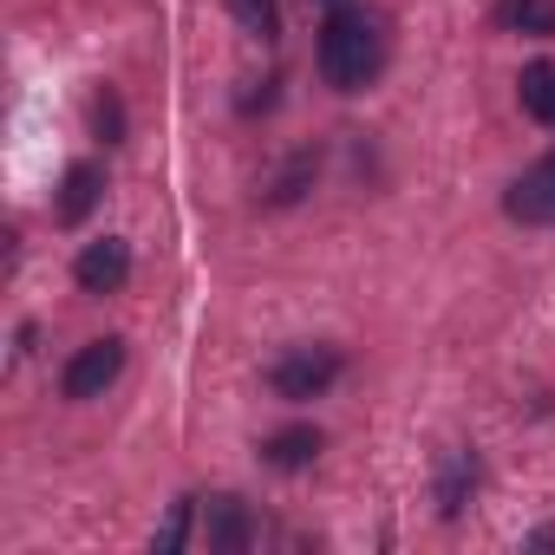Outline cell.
<instances>
[{
  "instance_id": "1",
  "label": "cell",
  "mask_w": 555,
  "mask_h": 555,
  "mask_svg": "<svg viewBox=\"0 0 555 555\" xmlns=\"http://www.w3.org/2000/svg\"><path fill=\"white\" fill-rule=\"evenodd\" d=\"M386 53H392V34L373 8H334L321 21V40H314V66L334 92H366L379 73H386Z\"/></svg>"
},
{
  "instance_id": "2",
  "label": "cell",
  "mask_w": 555,
  "mask_h": 555,
  "mask_svg": "<svg viewBox=\"0 0 555 555\" xmlns=\"http://www.w3.org/2000/svg\"><path fill=\"white\" fill-rule=\"evenodd\" d=\"M340 366H347L340 347H321V340H314V347H288L282 360L268 366V392H274V399H288V405L321 399V392L340 379Z\"/></svg>"
},
{
  "instance_id": "3",
  "label": "cell",
  "mask_w": 555,
  "mask_h": 555,
  "mask_svg": "<svg viewBox=\"0 0 555 555\" xmlns=\"http://www.w3.org/2000/svg\"><path fill=\"white\" fill-rule=\"evenodd\" d=\"M125 373V340L118 334H105V340H86L73 360H66V373H60V392L73 399V405H86V399H105V386Z\"/></svg>"
},
{
  "instance_id": "4",
  "label": "cell",
  "mask_w": 555,
  "mask_h": 555,
  "mask_svg": "<svg viewBox=\"0 0 555 555\" xmlns=\"http://www.w3.org/2000/svg\"><path fill=\"white\" fill-rule=\"evenodd\" d=\"M73 282H79L86 295H118V288L131 282V242H118V235L86 242L79 261H73Z\"/></svg>"
},
{
  "instance_id": "5",
  "label": "cell",
  "mask_w": 555,
  "mask_h": 555,
  "mask_svg": "<svg viewBox=\"0 0 555 555\" xmlns=\"http://www.w3.org/2000/svg\"><path fill=\"white\" fill-rule=\"evenodd\" d=\"M503 209H509V222H555V151L509 183Z\"/></svg>"
},
{
  "instance_id": "6",
  "label": "cell",
  "mask_w": 555,
  "mask_h": 555,
  "mask_svg": "<svg viewBox=\"0 0 555 555\" xmlns=\"http://www.w3.org/2000/svg\"><path fill=\"white\" fill-rule=\"evenodd\" d=\"M203 535H209V548L216 555H242V548H255V516H248V503L242 496H209V522H203Z\"/></svg>"
},
{
  "instance_id": "7",
  "label": "cell",
  "mask_w": 555,
  "mask_h": 555,
  "mask_svg": "<svg viewBox=\"0 0 555 555\" xmlns=\"http://www.w3.org/2000/svg\"><path fill=\"white\" fill-rule=\"evenodd\" d=\"M99 196H105V170L99 164H73L66 177H60V196H53V216L66 222V229H79L92 209H99Z\"/></svg>"
},
{
  "instance_id": "8",
  "label": "cell",
  "mask_w": 555,
  "mask_h": 555,
  "mask_svg": "<svg viewBox=\"0 0 555 555\" xmlns=\"http://www.w3.org/2000/svg\"><path fill=\"white\" fill-rule=\"evenodd\" d=\"M321 425H282L274 438H261V464L268 470H308L314 457H321Z\"/></svg>"
},
{
  "instance_id": "9",
  "label": "cell",
  "mask_w": 555,
  "mask_h": 555,
  "mask_svg": "<svg viewBox=\"0 0 555 555\" xmlns=\"http://www.w3.org/2000/svg\"><path fill=\"white\" fill-rule=\"evenodd\" d=\"M490 21L503 34H535V40H555V0H496Z\"/></svg>"
},
{
  "instance_id": "10",
  "label": "cell",
  "mask_w": 555,
  "mask_h": 555,
  "mask_svg": "<svg viewBox=\"0 0 555 555\" xmlns=\"http://www.w3.org/2000/svg\"><path fill=\"white\" fill-rule=\"evenodd\" d=\"M470 490H477V457L470 451H451L444 470H438V516H464Z\"/></svg>"
},
{
  "instance_id": "11",
  "label": "cell",
  "mask_w": 555,
  "mask_h": 555,
  "mask_svg": "<svg viewBox=\"0 0 555 555\" xmlns=\"http://www.w3.org/2000/svg\"><path fill=\"white\" fill-rule=\"evenodd\" d=\"M516 99H522V112H529L535 125H555V66H548V60L522 66V79H516Z\"/></svg>"
},
{
  "instance_id": "12",
  "label": "cell",
  "mask_w": 555,
  "mask_h": 555,
  "mask_svg": "<svg viewBox=\"0 0 555 555\" xmlns=\"http://www.w3.org/2000/svg\"><path fill=\"white\" fill-rule=\"evenodd\" d=\"M196 503H203V496H177V503H170V516H164V529L151 535V548H157V555H177V548L190 542V522H196Z\"/></svg>"
},
{
  "instance_id": "13",
  "label": "cell",
  "mask_w": 555,
  "mask_h": 555,
  "mask_svg": "<svg viewBox=\"0 0 555 555\" xmlns=\"http://www.w3.org/2000/svg\"><path fill=\"white\" fill-rule=\"evenodd\" d=\"M92 131H99V144H125V99L112 86L92 92Z\"/></svg>"
},
{
  "instance_id": "14",
  "label": "cell",
  "mask_w": 555,
  "mask_h": 555,
  "mask_svg": "<svg viewBox=\"0 0 555 555\" xmlns=\"http://www.w3.org/2000/svg\"><path fill=\"white\" fill-rule=\"evenodd\" d=\"M229 8L255 40H282V8H274V0H229Z\"/></svg>"
},
{
  "instance_id": "15",
  "label": "cell",
  "mask_w": 555,
  "mask_h": 555,
  "mask_svg": "<svg viewBox=\"0 0 555 555\" xmlns=\"http://www.w3.org/2000/svg\"><path fill=\"white\" fill-rule=\"evenodd\" d=\"M529 548H555V529H529Z\"/></svg>"
},
{
  "instance_id": "16",
  "label": "cell",
  "mask_w": 555,
  "mask_h": 555,
  "mask_svg": "<svg viewBox=\"0 0 555 555\" xmlns=\"http://www.w3.org/2000/svg\"><path fill=\"white\" fill-rule=\"evenodd\" d=\"M327 8H347V0H327Z\"/></svg>"
}]
</instances>
